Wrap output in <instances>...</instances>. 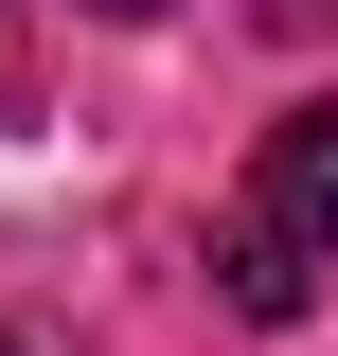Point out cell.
Here are the masks:
<instances>
[{"mask_svg": "<svg viewBox=\"0 0 338 356\" xmlns=\"http://www.w3.org/2000/svg\"><path fill=\"white\" fill-rule=\"evenodd\" d=\"M250 214H285V232H303V250H321V267H338V89H303L285 125H267V143H250Z\"/></svg>", "mask_w": 338, "mask_h": 356, "instance_id": "obj_1", "label": "cell"}, {"mask_svg": "<svg viewBox=\"0 0 338 356\" xmlns=\"http://www.w3.org/2000/svg\"><path fill=\"white\" fill-rule=\"evenodd\" d=\"M214 285H232V321H267V339H285V321L321 303V250H303L285 214H250V196H232V214H214Z\"/></svg>", "mask_w": 338, "mask_h": 356, "instance_id": "obj_2", "label": "cell"}, {"mask_svg": "<svg viewBox=\"0 0 338 356\" xmlns=\"http://www.w3.org/2000/svg\"><path fill=\"white\" fill-rule=\"evenodd\" d=\"M0 356H72V339H36V321H0Z\"/></svg>", "mask_w": 338, "mask_h": 356, "instance_id": "obj_3", "label": "cell"}, {"mask_svg": "<svg viewBox=\"0 0 338 356\" xmlns=\"http://www.w3.org/2000/svg\"><path fill=\"white\" fill-rule=\"evenodd\" d=\"M72 18H161V0H72Z\"/></svg>", "mask_w": 338, "mask_h": 356, "instance_id": "obj_4", "label": "cell"}]
</instances>
